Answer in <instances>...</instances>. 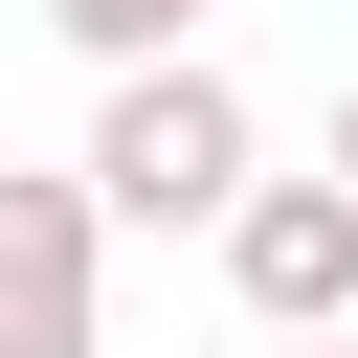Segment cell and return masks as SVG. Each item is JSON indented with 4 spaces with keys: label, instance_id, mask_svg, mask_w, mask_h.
<instances>
[{
    "label": "cell",
    "instance_id": "cell-1",
    "mask_svg": "<svg viewBox=\"0 0 358 358\" xmlns=\"http://www.w3.org/2000/svg\"><path fill=\"white\" fill-rule=\"evenodd\" d=\"M268 179V112H246V67H201V45H157V67H112V112H90V201L112 224H201L224 246V201Z\"/></svg>",
    "mask_w": 358,
    "mask_h": 358
},
{
    "label": "cell",
    "instance_id": "cell-2",
    "mask_svg": "<svg viewBox=\"0 0 358 358\" xmlns=\"http://www.w3.org/2000/svg\"><path fill=\"white\" fill-rule=\"evenodd\" d=\"M0 358H112V201H90V157L67 179L0 157Z\"/></svg>",
    "mask_w": 358,
    "mask_h": 358
},
{
    "label": "cell",
    "instance_id": "cell-3",
    "mask_svg": "<svg viewBox=\"0 0 358 358\" xmlns=\"http://www.w3.org/2000/svg\"><path fill=\"white\" fill-rule=\"evenodd\" d=\"M224 291H246V336H336L358 313V179H246L224 201Z\"/></svg>",
    "mask_w": 358,
    "mask_h": 358
},
{
    "label": "cell",
    "instance_id": "cell-4",
    "mask_svg": "<svg viewBox=\"0 0 358 358\" xmlns=\"http://www.w3.org/2000/svg\"><path fill=\"white\" fill-rule=\"evenodd\" d=\"M45 22H67L90 67H157V45H201V0H45Z\"/></svg>",
    "mask_w": 358,
    "mask_h": 358
},
{
    "label": "cell",
    "instance_id": "cell-5",
    "mask_svg": "<svg viewBox=\"0 0 358 358\" xmlns=\"http://www.w3.org/2000/svg\"><path fill=\"white\" fill-rule=\"evenodd\" d=\"M336 179H358V90H336Z\"/></svg>",
    "mask_w": 358,
    "mask_h": 358
},
{
    "label": "cell",
    "instance_id": "cell-6",
    "mask_svg": "<svg viewBox=\"0 0 358 358\" xmlns=\"http://www.w3.org/2000/svg\"><path fill=\"white\" fill-rule=\"evenodd\" d=\"M268 358H358V336H268Z\"/></svg>",
    "mask_w": 358,
    "mask_h": 358
}]
</instances>
